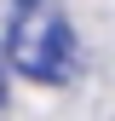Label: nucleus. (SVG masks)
Wrapping results in <instances>:
<instances>
[{
    "label": "nucleus",
    "mask_w": 115,
    "mask_h": 121,
    "mask_svg": "<svg viewBox=\"0 0 115 121\" xmlns=\"http://www.w3.org/2000/svg\"><path fill=\"white\" fill-rule=\"evenodd\" d=\"M12 64H17L23 75H35V81H69L75 75V35H69V23L58 17V12H46L40 0H29V6H17V17H12Z\"/></svg>",
    "instance_id": "f257e3e1"
},
{
    "label": "nucleus",
    "mask_w": 115,
    "mask_h": 121,
    "mask_svg": "<svg viewBox=\"0 0 115 121\" xmlns=\"http://www.w3.org/2000/svg\"><path fill=\"white\" fill-rule=\"evenodd\" d=\"M0 104H6V81H0Z\"/></svg>",
    "instance_id": "f03ea898"
}]
</instances>
